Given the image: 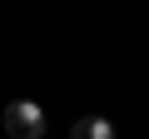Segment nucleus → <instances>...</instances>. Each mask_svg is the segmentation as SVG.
Instances as JSON below:
<instances>
[{
	"mask_svg": "<svg viewBox=\"0 0 149 139\" xmlns=\"http://www.w3.org/2000/svg\"><path fill=\"white\" fill-rule=\"evenodd\" d=\"M5 134L10 139H40L45 134V109L35 99H10L5 104Z\"/></svg>",
	"mask_w": 149,
	"mask_h": 139,
	"instance_id": "1",
	"label": "nucleus"
},
{
	"mask_svg": "<svg viewBox=\"0 0 149 139\" xmlns=\"http://www.w3.org/2000/svg\"><path fill=\"white\" fill-rule=\"evenodd\" d=\"M70 139H114V124H109L104 114H85V119H74Z\"/></svg>",
	"mask_w": 149,
	"mask_h": 139,
	"instance_id": "2",
	"label": "nucleus"
}]
</instances>
